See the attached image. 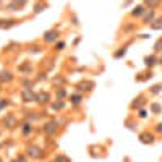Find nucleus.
Instances as JSON below:
<instances>
[{
    "label": "nucleus",
    "mask_w": 162,
    "mask_h": 162,
    "mask_svg": "<svg viewBox=\"0 0 162 162\" xmlns=\"http://www.w3.org/2000/svg\"><path fill=\"white\" fill-rule=\"evenodd\" d=\"M152 28H154V29H160L162 28V18H159V20L156 21V24H152Z\"/></svg>",
    "instance_id": "nucleus-1"
},
{
    "label": "nucleus",
    "mask_w": 162,
    "mask_h": 162,
    "mask_svg": "<svg viewBox=\"0 0 162 162\" xmlns=\"http://www.w3.org/2000/svg\"><path fill=\"white\" fill-rule=\"evenodd\" d=\"M23 97H24V99L28 101V99H31V97H34V94H31L29 91H24V92H23Z\"/></svg>",
    "instance_id": "nucleus-2"
},
{
    "label": "nucleus",
    "mask_w": 162,
    "mask_h": 162,
    "mask_svg": "<svg viewBox=\"0 0 162 162\" xmlns=\"http://www.w3.org/2000/svg\"><path fill=\"white\" fill-rule=\"evenodd\" d=\"M141 13H143V7H138L136 10L133 12V15H135V16H138V15H141Z\"/></svg>",
    "instance_id": "nucleus-3"
},
{
    "label": "nucleus",
    "mask_w": 162,
    "mask_h": 162,
    "mask_svg": "<svg viewBox=\"0 0 162 162\" xmlns=\"http://www.w3.org/2000/svg\"><path fill=\"white\" fill-rule=\"evenodd\" d=\"M146 65H154V57H149V59H146Z\"/></svg>",
    "instance_id": "nucleus-4"
},
{
    "label": "nucleus",
    "mask_w": 162,
    "mask_h": 162,
    "mask_svg": "<svg viewBox=\"0 0 162 162\" xmlns=\"http://www.w3.org/2000/svg\"><path fill=\"white\" fill-rule=\"evenodd\" d=\"M54 37H55V33H49V34H47V41H52Z\"/></svg>",
    "instance_id": "nucleus-5"
},
{
    "label": "nucleus",
    "mask_w": 162,
    "mask_h": 162,
    "mask_svg": "<svg viewBox=\"0 0 162 162\" xmlns=\"http://www.w3.org/2000/svg\"><path fill=\"white\" fill-rule=\"evenodd\" d=\"M156 50H162V41H159V42L156 44Z\"/></svg>",
    "instance_id": "nucleus-6"
},
{
    "label": "nucleus",
    "mask_w": 162,
    "mask_h": 162,
    "mask_svg": "<svg viewBox=\"0 0 162 162\" xmlns=\"http://www.w3.org/2000/svg\"><path fill=\"white\" fill-rule=\"evenodd\" d=\"M157 130H159V131H160V133H162V123H160V125H159V127H157Z\"/></svg>",
    "instance_id": "nucleus-7"
}]
</instances>
